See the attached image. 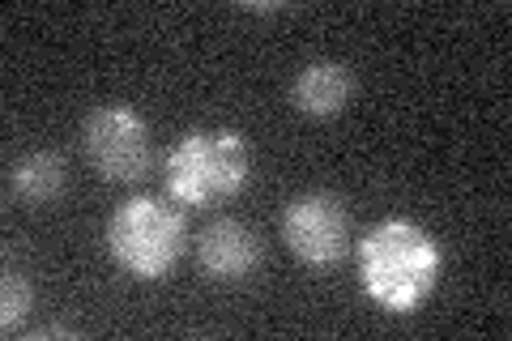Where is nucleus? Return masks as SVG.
<instances>
[{"label":"nucleus","instance_id":"f257e3e1","mask_svg":"<svg viewBox=\"0 0 512 341\" xmlns=\"http://www.w3.org/2000/svg\"><path fill=\"white\" fill-rule=\"evenodd\" d=\"M444 252L414 218H384L359 239V282L367 299L393 316H410L436 295Z\"/></svg>","mask_w":512,"mask_h":341},{"label":"nucleus","instance_id":"f03ea898","mask_svg":"<svg viewBox=\"0 0 512 341\" xmlns=\"http://www.w3.org/2000/svg\"><path fill=\"white\" fill-rule=\"evenodd\" d=\"M252 154L235 128H188L163 158L167 197L188 209H210L244 192Z\"/></svg>","mask_w":512,"mask_h":341},{"label":"nucleus","instance_id":"7ed1b4c3","mask_svg":"<svg viewBox=\"0 0 512 341\" xmlns=\"http://www.w3.org/2000/svg\"><path fill=\"white\" fill-rule=\"evenodd\" d=\"M107 252L128 278L163 282L188 252L184 205L158 197V192L128 197L107 222Z\"/></svg>","mask_w":512,"mask_h":341},{"label":"nucleus","instance_id":"20e7f679","mask_svg":"<svg viewBox=\"0 0 512 341\" xmlns=\"http://www.w3.org/2000/svg\"><path fill=\"white\" fill-rule=\"evenodd\" d=\"M82 150L107 184H137L154 171V133L146 116L124 103L90 111L82 124Z\"/></svg>","mask_w":512,"mask_h":341},{"label":"nucleus","instance_id":"39448f33","mask_svg":"<svg viewBox=\"0 0 512 341\" xmlns=\"http://www.w3.org/2000/svg\"><path fill=\"white\" fill-rule=\"evenodd\" d=\"M282 239L303 265L329 269L350 252V214L333 192H299L282 209Z\"/></svg>","mask_w":512,"mask_h":341},{"label":"nucleus","instance_id":"423d86ee","mask_svg":"<svg viewBox=\"0 0 512 341\" xmlns=\"http://www.w3.org/2000/svg\"><path fill=\"white\" fill-rule=\"evenodd\" d=\"M261 239H256L252 226H244L239 218H218L197 235V265L210 282L235 286L248 282L256 265H261Z\"/></svg>","mask_w":512,"mask_h":341},{"label":"nucleus","instance_id":"0eeeda50","mask_svg":"<svg viewBox=\"0 0 512 341\" xmlns=\"http://www.w3.org/2000/svg\"><path fill=\"white\" fill-rule=\"evenodd\" d=\"M355 73L342 60H308L291 81V107L308 120H333L342 116L355 99Z\"/></svg>","mask_w":512,"mask_h":341},{"label":"nucleus","instance_id":"6e6552de","mask_svg":"<svg viewBox=\"0 0 512 341\" xmlns=\"http://www.w3.org/2000/svg\"><path fill=\"white\" fill-rule=\"evenodd\" d=\"M64 184H69V171H64V158L52 150H30L9 167V192L13 201H22L30 209L60 201Z\"/></svg>","mask_w":512,"mask_h":341},{"label":"nucleus","instance_id":"1a4fd4ad","mask_svg":"<svg viewBox=\"0 0 512 341\" xmlns=\"http://www.w3.org/2000/svg\"><path fill=\"white\" fill-rule=\"evenodd\" d=\"M30 307H35V286H30V278L18 269H5V282H0V329L13 333L30 316Z\"/></svg>","mask_w":512,"mask_h":341}]
</instances>
